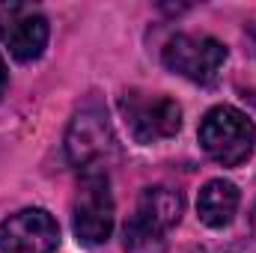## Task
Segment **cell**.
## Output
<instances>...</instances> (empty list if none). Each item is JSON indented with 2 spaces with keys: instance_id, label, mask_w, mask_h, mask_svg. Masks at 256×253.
I'll return each mask as SVG.
<instances>
[{
  "instance_id": "obj_7",
  "label": "cell",
  "mask_w": 256,
  "mask_h": 253,
  "mask_svg": "<svg viewBox=\"0 0 256 253\" xmlns=\"http://www.w3.org/2000/svg\"><path fill=\"white\" fill-rule=\"evenodd\" d=\"M182 194L173 188H146L137 200V208L131 214L126 226V238L128 244H140V242H149V238H158L161 232H167L170 226L179 224L182 218Z\"/></svg>"
},
{
  "instance_id": "obj_5",
  "label": "cell",
  "mask_w": 256,
  "mask_h": 253,
  "mask_svg": "<svg viewBox=\"0 0 256 253\" xmlns=\"http://www.w3.org/2000/svg\"><path fill=\"white\" fill-rule=\"evenodd\" d=\"M226 63V48L212 36L179 33L164 45V66L194 84H214Z\"/></svg>"
},
{
  "instance_id": "obj_3",
  "label": "cell",
  "mask_w": 256,
  "mask_h": 253,
  "mask_svg": "<svg viewBox=\"0 0 256 253\" xmlns=\"http://www.w3.org/2000/svg\"><path fill=\"white\" fill-rule=\"evenodd\" d=\"M120 110L126 116L131 137L143 146L167 140L182 128V108L167 96H149L140 90H128L120 98Z\"/></svg>"
},
{
  "instance_id": "obj_8",
  "label": "cell",
  "mask_w": 256,
  "mask_h": 253,
  "mask_svg": "<svg viewBox=\"0 0 256 253\" xmlns=\"http://www.w3.org/2000/svg\"><path fill=\"white\" fill-rule=\"evenodd\" d=\"M0 42L9 48V54L21 63H30L42 57L48 45V21L33 6L9 3L0 9Z\"/></svg>"
},
{
  "instance_id": "obj_4",
  "label": "cell",
  "mask_w": 256,
  "mask_h": 253,
  "mask_svg": "<svg viewBox=\"0 0 256 253\" xmlns=\"http://www.w3.org/2000/svg\"><path fill=\"white\" fill-rule=\"evenodd\" d=\"M72 226L78 242L102 244L114 232V196L104 173H84L72 206Z\"/></svg>"
},
{
  "instance_id": "obj_12",
  "label": "cell",
  "mask_w": 256,
  "mask_h": 253,
  "mask_svg": "<svg viewBox=\"0 0 256 253\" xmlns=\"http://www.w3.org/2000/svg\"><path fill=\"white\" fill-rule=\"evenodd\" d=\"M250 226H254V232H256V206H254V214H250Z\"/></svg>"
},
{
  "instance_id": "obj_11",
  "label": "cell",
  "mask_w": 256,
  "mask_h": 253,
  "mask_svg": "<svg viewBox=\"0 0 256 253\" xmlns=\"http://www.w3.org/2000/svg\"><path fill=\"white\" fill-rule=\"evenodd\" d=\"M6 86H9V72H6V63L0 57V98L6 96Z\"/></svg>"
},
{
  "instance_id": "obj_10",
  "label": "cell",
  "mask_w": 256,
  "mask_h": 253,
  "mask_svg": "<svg viewBox=\"0 0 256 253\" xmlns=\"http://www.w3.org/2000/svg\"><path fill=\"white\" fill-rule=\"evenodd\" d=\"M220 253H256V242H250V238H244V242H236V244L224 248Z\"/></svg>"
},
{
  "instance_id": "obj_2",
  "label": "cell",
  "mask_w": 256,
  "mask_h": 253,
  "mask_svg": "<svg viewBox=\"0 0 256 253\" xmlns=\"http://www.w3.org/2000/svg\"><path fill=\"white\" fill-rule=\"evenodd\" d=\"M66 155L84 173H104L116 158V137L102 108H84L66 131Z\"/></svg>"
},
{
  "instance_id": "obj_9",
  "label": "cell",
  "mask_w": 256,
  "mask_h": 253,
  "mask_svg": "<svg viewBox=\"0 0 256 253\" xmlns=\"http://www.w3.org/2000/svg\"><path fill=\"white\" fill-rule=\"evenodd\" d=\"M238 200H242V194H238V188L232 182H226V179L208 182L200 190V200H196L200 220L206 226H214V230L226 226L236 218V212H238Z\"/></svg>"
},
{
  "instance_id": "obj_6",
  "label": "cell",
  "mask_w": 256,
  "mask_h": 253,
  "mask_svg": "<svg viewBox=\"0 0 256 253\" xmlns=\"http://www.w3.org/2000/svg\"><path fill=\"white\" fill-rule=\"evenodd\" d=\"M60 226L45 208H21L0 224V253H54Z\"/></svg>"
},
{
  "instance_id": "obj_1",
  "label": "cell",
  "mask_w": 256,
  "mask_h": 253,
  "mask_svg": "<svg viewBox=\"0 0 256 253\" xmlns=\"http://www.w3.org/2000/svg\"><path fill=\"white\" fill-rule=\"evenodd\" d=\"M200 146L206 155L224 167H238L250 158L256 146V126L230 104L212 108L200 122Z\"/></svg>"
}]
</instances>
